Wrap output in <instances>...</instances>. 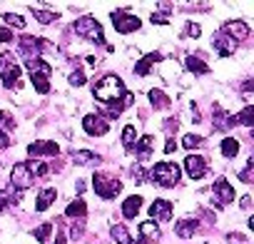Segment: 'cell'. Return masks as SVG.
I'll list each match as a JSON object with an SVG mask.
<instances>
[{"mask_svg":"<svg viewBox=\"0 0 254 244\" xmlns=\"http://www.w3.org/2000/svg\"><path fill=\"white\" fill-rule=\"evenodd\" d=\"M92 95H95V100H100L105 105H112V102H117L125 95V85H122V80L117 75H105L100 82H95Z\"/></svg>","mask_w":254,"mask_h":244,"instance_id":"obj_1","label":"cell"},{"mask_svg":"<svg viewBox=\"0 0 254 244\" xmlns=\"http://www.w3.org/2000/svg\"><path fill=\"white\" fill-rule=\"evenodd\" d=\"M182 172H180V165L175 162H157L152 170H150V182H157L160 187H175L180 182Z\"/></svg>","mask_w":254,"mask_h":244,"instance_id":"obj_2","label":"cell"},{"mask_svg":"<svg viewBox=\"0 0 254 244\" xmlns=\"http://www.w3.org/2000/svg\"><path fill=\"white\" fill-rule=\"evenodd\" d=\"M72 30H75L77 35H82V38L97 43V45H105L102 28H100V23H97L95 18H90V15H82L80 20H75V23H72Z\"/></svg>","mask_w":254,"mask_h":244,"instance_id":"obj_3","label":"cell"},{"mask_svg":"<svg viewBox=\"0 0 254 244\" xmlns=\"http://www.w3.org/2000/svg\"><path fill=\"white\" fill-rule=\"evenodd\" d=\"M92 187H95V192L102 197V199H115L120 192H122V182L120 180H115V177H110V175H92Z\"/></svg>","mask_w":254,"mask_h":244,"instance_id":"obj_4","label":"cell"},{"mask_svg":"<svg viewBox=\"0 0 254 244\" xmlns=\"http://www.w3.org/2000/svg\"><path fill=\"white\" fill-rule=\"evenodd\" d=\"M10 182H13L15 189H30L35 184V177L30 172V165L28 162H18L13 167V172H10Z\"/></svg>","mask_w":254,"mask_h":244,"instance_id":"obj_5","label":"cell"},{"mask_svg":"<svg viewBox=\"0 0 254 244\" xmlns=\"http://www.w3.org/2000/svg\"><path fill=\"white\" fill-rule=\"evenodd\" d=\"M234 199V189L227 182V177H217V182L212 184V202L214 207H227Z\"/></svg>","mask_w":254,"mask_h":244,"instance_id":"obj_6","label":"cell"},{"mask_svg":"<svg viewBox=\"0 0 254 244\" xmlns=\"http://www.w3.org/2000/svg\"><path fill=\"white\" fill-rule=\"evenodd\" d=\"M112 25L117 33L127 35V33H135L140 28V18L132 15V13H125V10H115L112 13Z\"/></svg>","mask_w":254,"mask_h":244,"instance_id":"obj_7","label":"cell"},{"mask_svg":"<svg viewBox=\"0 0 254 244\" xmlns=\"http://www.w3.org/2000/svg\"><path fill=\"white\" fill-rule=\"evenodd\" d=\"M82 130H85L87 135H92V137H102V135H107V130H110V122H107L100 112L85 115V117H82Z\"/></svg>","mask_w":254,"mask_h":244,"instance_id":"obj_8","label":"cell"},{"mask_svg":"<svg viewBox=\"0 0 254 244\" xmlns=\"http://www.w3.org/2000/svg\"><path fill=\"white\" fill-rule=\"evenodd\" d=\"M20 75H23V70H20V65L13 60V55H10L3 65H0V80H3V85L10 87V90L20 85Z\"/></svg>","mask_w":254,"mask_h":244,"instance_id":"obj_9","label":"cell"},{"mask_svg":"<svg viewBox=\"0 0 254 244\" xmlns=\"http://www.w3.org/2000/svg\"><path fill=\"white\" fill-rule=\"evenodd\" d=\"M60 152L58 142H50V140H38L33 145H28V155L35 160V157H55Z\"/></svg>","mask_w":254,"mask_h":244,"instance_id":"obj_10","label":"cell"},{"mask_svg":"<svg viewBox=\"0 0 254 244\" xmlns=\"http://www.w3.org/2000/svg\"><path fill=\"white\" fill-rule=\"evenodd\" d=\"M207 160L202 157V155H187V160H185V170H187V175L192 177V180H202L204 175H207Z\"/></svg>","mask_w":254,"mask_h":244,"instance_id":"obj_11","label":"cell"},{"mask_svg":"<svg viewBox=\"0 0 254 244\" xmlns=\"http://www.w3.org/2000/svg\"><path fill=\"white\" fill-rule=\"evenodd\" d=\"M222 33L229 35L234 43H239V40H247L249 38V25L242 23V20H229V23H224V30Z\"/></svg>","mask_w":254,"mask_h":244,"instance_id":"obj_12","label":"cell"},{"mask_svg":"<svg viewBox=\"0 0 254 244\" xmlns=\"http://www.w3.org/2000/svg\"><path fill=\"white\" fill-rule=\"evenodd\" d=\"M212 45H214V50L219 53V55H234V50H237V43L229 38V35H224L222 30L219 33H214V38H212Z\"/></svg>","mask_w":254,"mask_h":244,"instance_id":"obj_13","label":"cell"},{"mask_svg":"<svg viewBox=\"0 0 254 244\" xmlns=\"http://www.w3.org/2000/svg\"><path fill=\"white\" fill-rule=\"evenodd\" d=\"M150 214H152V222H170L172 219V204L167 199H155L150 204Z\"/></svg>","mask_w":254,"mask_h":244,"instance_id":"obj_14","label":"cell"},{"mask_svg":"<svg viewBox=\"0 0 254 244\" xmlns=\"http://www.w3.org/2000/svg\"><path fill=\"white\" fill-rule=\"evenodd\" d=\"M185 65H187V70H190V72H194V75H207V72H209V65L202 60V53L187 55Z\"/></svg>","mask_w":254,"mask_h":244,"instance_id":"obj_15","label":"cell"},{"mask_svg":"<svg viewBox=\"0 0 254 244\" xmlns=\"http://www.w3.org/2000/svg\"><path fill=\"white\" fill-rule=\"evenodd\" d=\"M135 155L140 157V160H147L150 155H152V150H155V137L152 135H145V137H140L137 142H135Z\"/></svg>","mask_w":254,"mask_h":244,"instance_id":"obj_16","label":"cell"},{"mask_svg":"<svg viewBox=\"0 0 254 244\" xmlns=\"http://www.w3.org/2000/svg\"><path fill=\"white\" fill-rule=\"evenodd\" d=\"M140 207H142V194L127 197L125 204H122V217H125V219H135V214L140 212Z\"/></svg>","mask_w":254,"mask_h":244,"instance_id":"obj_17","label":"cell"},{"mask_svg":"<svg viewBox=\"0 0 254 244\" xmlns=\"http://www.w3.org/2000/svg\"><path fill=\"white\" fill-rule=\"evenodd\" d=\"M160 60H162V55H160V53H150L147 58H142V60L135 65V75H140V77L150 75V67H152L155 62H160Z\"/></svg>","mask_w":254,"mask_h":244,"instance_id":"obj_18","label":"cell"},{"mask_svg":"<svg viewBox=\"0 0 254 244\" xmlns=\"http://www.w3.org/2000/svg\"><path fill=\"white\" fill-rule=\"evenodd\" d=\"M197 219H180L177 224H175V234L177 237H182V239H190L194 232H197Z\"/></svg>","mask_w":254,"mask_h":244,"instance_id":"obj_19","label":"cell"},{"mask_svg":"<svg viewBox=\"0 0 254 244\" xmlns=\"http://www.w3.org/2000/svg\"><path fill=\"white\" fill-rule=\"evenodd\" d=\"M55 197H58V192L53 189V187H48V189H43L40 194H38V202H35V212H45L53 202H55Z\"/></svg>","mask_w":254,"mask_h":244,"instance_id":"obj_20","label":"cell"},{"mask_svg":"<svg viewBox=\"0 0 254 244\" xmlns=\"http://www.w3.org/2000/svg\"><path fill=\"white\" fill-rule=\"evenodd\" d=\"M65 214H67V219H85V214H87V204H85L82 199H75V202L67 204Z\"/></svg>","mask_w":254,"mask_h":244,"instance_id":"obj_21","label":"cell"},{"mask_svg":"<svg viewBox=\"0 0 254 244\" xmlns=\"http://www.w3.org/2000/svg\"><path fill=\"white\" fill-rule=\"evenodd\" d=\"M140 234H142V239L150 244V242H155V239H160V227L150 219V222H142L140 224Z\"/></svg>","mask_w":254,"mask_h":244,"instance_id":"obj_22","label":"cell"},{"mask_svg":"<svg viewBox=\"0 0 254 244\" xmlns=\"http://www.w3.org/2000/svg\"><path fill=\"white\" fill-rule=\"evenodd\" d=\"M72 162H75V165H97L100 157H97L95 152H90V150H80V152L72 155Z\"/></svg>","mask_w":254,"mask_h":244,"instance_id":"obj_23","label":"cell"},{"mask_svg":"<svg viewBox=\"0 0 254 244\" xmlns=\"http://www.w3.org/2000/svg\"><path fill=\"white\" fill-rule=\"evenodd\" d=\"M135 142H137V130H135V125H127L122 130V145H125V150H132Z\"/></svg>","mask_w":254,"mask_h":244,"instance_id":"obj_24","label":"cell"},{"mask_svg":"<svg viewBox=\"0 0 254 244\" xmlns=\"http://www.w3.org/2000/svg\"><path fill=\"white\" fill-rule=\"evenodd\" d=\"M150 102H152L157 110H165V107H170V102H172V100H170L162 90H150Z\"/></svg>","mask_w":254,"mask_h":244,"instance_id":"obj_25","label":"cell"},{"mask_svg":"<svg viewBox=\"0 0 254 244\" xmlns=\"http://www.w3.org/2000/svg\"><path fill=\"white\" fill-rule=\"evenodd\" d=\"M112 239H117L120 244H130L132 242V237H130V232H127L125 224H112Z\"/></svg>","mask_w":254,"mask_h":244,"instance_id":"obj_26","label":"cell"},{"mask_svg":"<svg viewBox=\"0 0 254 244\" xmlns=\"http://www.w3.org/2000/svg\"><path fill=\"white\" fill-rule=\"evenodd\" d=\"M237 152H239V142L234 137H224L222 140V155L232 160V157H237Z\"/></svg>","mask_w":254,"mask_h":244,"instance_id":"obj_27","label":"cell"},{"mask_svg":"<svg viewBox=\"0 0 254 244\" xmlns=\"http://www.w3.org/2000/svg\"><path fill=\"white\" fill-rule=\"evenodd\" d=\"M234 117H237V122H242L244 127H252V122H254V107L247 105V107H244L239 115H234Z\"/></svg>","mask_w":254,"mask_h":244,"instance_id":"obj_28","label":"cell"},{"mask_svg":"<svg viewBox=\"0 0 254 244\" xmlns=\"http://www.w3.org/2000/svg\"><path fill=\"white\" fill-rule=\"evenodd\" d=\"M30 165V172H33V177H50V167L45 165V162H28Z\"/></svg>","mask_w":254,"mask_h":244,"instance_id":"obj_29","label":"cell"},{"mask_svg":"<svg viewBox=\"0 0 254 244\" xmlns=\"http://www.w3.org/2000/svg\"><path fill=\"white\" fill-rule=\"evenodd\" d=\"M50 232H53V224H50V222H45V224H40L33 234H35V239H38V242H48Z\"/></svg>","mask_w":254,"mask_h":244,"instance_id":"obj_30","label":"cell"},{"mask_svg":"<svg viewBox=\"0 0 254 244\" xmlns=\"http://www.w3.org/2000/svg\"><path fill=\"white\" fill-rule=\"evenodd\" d=\"M35 18L43 23V25H50L58 20V13H50V10H35Z\"/></svg>","mask_w":254,"mask_h":244,"instance_id":"obj_31","label":"cell"},{"mask_svg":"<svg viewBox=\"0 0 254 244\" xmlns=\"http://www.w3.org/2000/svg\"><path fill=\"white\" fill-rule=\"evenodd\" d=\"M0 127L8 130V132H10V130H15V120H13V117H10V112H5V110L0 112Z\"/></svg>","mask_w":254,"mask_h":244,"instance_id":"obj_32","label":"cell"},{"mask_svg":"<svg viewBox=\"0 0 254 244\" xmlns=\"http://www.w3.org/2000/svg\"><path fill=\"white\" fill-rule=\"evenodd\" d=\"M3 20H5L8 25H15V28H25V20H23L20 15H15V13H5V15H3Z\"/></svg>","mask_w":254,"mask_h":244,"instance_id":"obj_33","label":"cell"},{"mask_svg":"<svg viewBox=\"0 0 254 244\" xmlns=\"http://www.w3.org/2000/svg\"><path fill=\"white\" fill-rule=\"evenodd\" d=\"M182 145H185L187 150H192V147H199V145H202V137H199V135H185Z\"/></svg>","mask_w":254,"mask_h":244,"instance_id":"obj_34","label":"cell"},{"mask_svg":"<svg viewBox=\"0 0 254 244\" xmlns=\"http://www.w3.org/2000/svg\"><path fill=\"white\" fill-rule=\"evenodd\" d=\"M252 165H254V157H249V160H247V167L239 172V180H242V182H252Z\"/></svg>","mask_w":254,"mask_h":244,"instance_id":"obj_35","label":"cell"},{"mask_svg":"<svg viewBox=\"0 0 254 244\" xmlns=\"http://www.w3.org/2000/svg\"><path fill=\"white\" fill-rule=\"evenodd\" d=\"M199 25H194V23H187V28H185V38H199Z\"/></svg>","mask_w":254,"mask_h":244,"instance_id":"obj_36","label":"cell"},{"mask_svg":"<svg viewBox=\"0 0 254 244\" xmlns=\"http://www.w3.org/2000/svg\"><path fill=\"white\" fill-rule=\"evenodd\" d=\"M70 85H75V87H80V85H85V75L77 70V72H70Z\"/></svg>","mask_w":254,"mask_h":244,"instance_id":"obj_37","label":"cell"},{"mask_svg":"<svg viewBox=\"0 0 254 244\" xmlns=\"http://www.w3.org/2000/svg\"><path fill=\"white\" fill-rule=\"evenodd\" d=\"M10 40H13L10 28H3V25H0V43H10Z\"/></svg>","mask_w":254,"mask_h":244,"instance_id":"obj_38","label":"cell"},{"mask_svg":"<svg viewBox=\"0 0 254 244\" xmlns=\"http://www.w3.org/2000/svg\"><path fill=\"white\" fill-rule=\"evenodd\" d=\"M132 177H135V182H145V180H147L142 167H132Z\"/></svg>","mask_w":254,"mask_h":244,"instance_id":"obj_39","label":"cell"},{"mask_svg":"<svg viewBox=\"0 0 254 244\" xmlns=\"http://www.w3.org/2000/svg\"><path fill=\"white\" fill-rule=\"evenodd\" d=\"M8 145H10V137H8V135H5L3 130H0V150H5Z\"/></svg>","mask_w":254,"mask_h":244,"instance_id":"obj_40","label":"cell"},{"mask_svg":"<svg viewBox=\"0 0 254 244\" xmlns=\"http://www.w3.org/2000/svg\"><path fill=\"white\" fill-rule=\"evenodd\" d=\"M10 202V197H8V192H0V212L5 209V204Z\"/></svg>","mask_w":254,"mask_h":244,"instance_id":"obj_41","label":"cell"},{"mask_svg":"<svg viewBox=\"0 0 254 244\" xmlns=\"http://www.w3.org/2000/svg\"><path fill=\"white\" fill-rule=\"evenodd\" d=\"M175 147H177V142H175V140H167V145H165V155H172Z\"/></svg>","mask_w":254,"mask_h":244,"instance_id":"obj_42","label":"cell"},{"mask_svg":"<svg viewBox=\"0 0 254 244\" xmlns=\"http://www.w3.org/2000/svg\"><path fill=\"white\" fill-rule=\"evenodd\" d=\"M239 204H242L244 209H249V207H252V197H249V194H247V197H242V202H239Z\"/></svg>","mask_w":254,"mask_h":244,"instance_id":"obj_43","label":"cell"},{"mask_svg":"<svg viewBox=\"0 0 254 244\" xmlns=\"http://www.w3.org/2000/svg\"><path fill=\"white\" fill-rule=\"evenodd\" d=\"M252 87H254V82H252V80H247V82H244V87H242V90H244V92H252Z\"/></svg>","mask_w":254,"mask_h":244,"instance_id":"obj_44","label":"cell"},{"mask_svg":"<svg viewBox=\"0 0 254 244\" xmlns=\"http://www.w3.org/2000/svg\"><path fill=\"white\" fill-rule=\"evenodd\" d=\"M55 244H65V234H60V237L55 239Z\"/></svg>","mask_w":254,"mask_h":244,"instance_id":"obj_45","label":"cell"},{"mask_svg":"<svg viewBox=\"0 0 254 244\" xmlns=\"http://www.w3.org/2000/svg\"><path fill=\"white\" fill-rule=\"evenodd\" d=\"M130 244H147V242H145V239H132Z\"/></svg>","mask_w":254,"mask_h":244,"instance_id":"obj_46","label":"cell"}]
</instances>
